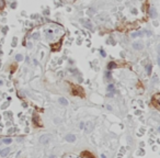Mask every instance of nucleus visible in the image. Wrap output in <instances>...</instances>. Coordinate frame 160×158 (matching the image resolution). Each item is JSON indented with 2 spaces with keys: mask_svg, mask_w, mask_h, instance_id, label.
<instances>
[{
  "mask_svg": "<svg viewBox=\"0 0 160 158\" xmlns=\"http://www.w3.org/2000/svg\"><path fill=\"white\" fill-rule=\"evenodd\" d=\"M7 107H8V103H6V104H3V105H2V109H6Z\"/></svg>",
  "mask_w": 160,
  "mask_h": 158,
  "instance_id": "nucleus-19",
  "label": "nucleus"
},
{
  "mask_svg": "<svg viewBox=\"0 0 160 158\" xmlns=\"http://www.w3.org/2000/svg\"><path fill=\"white\" fill-rule=\"evenodd\" d=\"M15 60H16V62H22V60H23V55H21V54L15 55Z\"/></svg>",
  "mask_w": 160,
  "mask_h": 158,
  "instance_id": "nucleus-7",
  "label": "nucleus"
},
{
  "mask_svg": "<svg viewBox=\"0 0 160 158\" xmlns=\"http://www.w3.org/2000/svg\"><path fill=\"white\" fill-rule=\"evenodd\" d=\"M101 158H107V157H105L104 154H102V155H101Z\"/></svg>",
  "mask_w": 160,
  "mask_h": 158,
  "instance_id": "nucleus-20",
  "label": "nucleus"
},
{
  "mask_svg": "<svg viewBox=\"0 0 160 158\" xmlns=\"http://www.w3.org/2000/svg\"><path fill=\"white\" fill-rule=\"evenodd\" d=\"M16 45V37L13 39V43H12V46H15Z\"/></svg>",
  "mask_w": 160,
  "mask_h": 158,
  "instance_id": "nucleus-14",
  "label": "nucleus"
},
{
  "mask_svg": "<svg viewBox=\"0 0 160 158\" xmlns=\"http://www.w3.org/2000/svg\"><path fill=\"white\" fill-rule=\"evenodd\" d=\"M13 131H14V129H13V127H11V129H9V133H13Z\"/></svg>",
  "mask_w": 160,
  "mask_h": 158,
  "instance_id": "nucleus-18",
  "label": "nucleus"
},
{
  "mask_svg": "<svg viewBox=\"0 0 160 158\" xmlns=\"http://www.w3.org/2000/svg\"><path fill=\"white\" fill-rule=\"evenodd\" d=\"M114 66H116V65H115L114 63H111V64L109 65V68H112V67H114Z\"/></svg>",
  "mask_w": 160,
  "mask_h": 158,
  "instance_id": "nucleus-16",
  "label": "nucleus"
},
{
  "mask_svg": "<svg viewBox=\"0 0 160 158\" xmlns=\"http://www.w3.org/2000/svg\"><path fill=\"white\" fill-rule=\"evenodd\" d=\"M146 69H147V74H148V75H150V72H151V65H147Z\"/></svg>",
  "mask_w": 160,
  "mask_h": 158,
  "instance_id": "nucleus-10",
  "label": "nucleus"
},
{
  "mask_svg": "<svg viewBox=\"0 0 160 158\" xmlns=\"http://www.w3.org/2000/svg\"><path fill=\"white\" fill-rule=\"evenodd\" d=\"M10 153V148L9 147H7V148H4V149H1L0 150V156L1 157H6L7 155Z\"/></svg>",
  "mask_w": 160,
  "mask_h": 158,
  "instance_id": "nucleus-4",
  "label": "nucleus"
},
{
  "mask_svg": "<svg viewBox=\"0 0 160 158\" xmlns=\"http://www.w3.org/2000/svg\"><path fill=\"white\" fill-rule=\"evenodd\" d=\"M92 129V126H91L90 124H88V126L86 127V132H90V129Z\"/></svg>",
  "mask_w": 160,
  "mask_h": 158,
  "instance_id": "nucleus-12",
  "label": "nucleus"
},
{
  "mask_svg": "<svg viewBox=\"0 0 160 158\" xmlns=\"http://www.w3.org/2000/svg\"><path fill=\"white\" fill-rule=\"evenodd\" d=\"M107 91L113 92V91H114V86H113V85H109V86H107Z\"/></svg>",
  "mask_w": 160,
  "mask_h": 158,
  "instance_id": "nucleus-9",
  "label": "nucleus"
},
{
  "mask_svg": "<svg viewBox=\"0 0 160 158\" xmlns=\"http://www.w3.org/2000/svg\"><path fill=\"white\" fill-rule=\"evenodd\" d=\"M11 142H12V140H11V138H4V140H3L4 144H11Z\"/></svg>",
  "mask_w": 160,
  "mask_h": 158,
  "instance_id": "nucleus-11",
  "label": "nucleus"
},
{
  "mask_svg": "<svg viewBox=\"0 0 160 158\" xmlns=\"http://www.w3.org/2000/svg\"><path fill=\"white\" fill-rule=\"evenodd\" d=\"M4 7V2H3V0H0V9H2Z\"/></svg>",
  "mask_w": 160,
  "mask_h": 158,
  "instance_id": "nucleus-13",
  "label": "nucleus"
},
{
  "mask_svg": "<svg viewBox=\"0 0 160 158\" xmlns=\"http://www.w3.org/2000/svg\"><path fill=\"white\" fill-rule=\"evenodd\" d=\"M149 14H150V18H152V19L157 18V11H156V9H155V8H150Z\"/></svg>",
  "mask_w": 160,
  "mask_h": 158,
  "instance_id": "nucleus-5",
  "label": "nucleus"
},
{
  "mask_svg": "<svg viewBox=\"0 0 160 158\" xmlns=\"http://www.w3.org/2000/svg\"><path fill=\"white\" fill-rule=\"evenodd\" d=\"M79 127H80V129H83V127H84V124H83V122H81V123L79 124Z\"/></svg>",
  "mask_w": 160,
  "mask_h": 158,
  "instance_id": "nucleus-15",
  "label": "nucleus"
},
{
  "mask_svg": "<svg viewBox=\"0 0 160 158\" xmlns=\"http://www.w3.org/2000/svg\"><path fill=\"white\" fill-rule=\"evenodd\" d=\"M65 140L67 141V142H69V143H74L75 141H76V136L72 135V134H68V135L65 137Z\"/></svg>",
  "mask_w": 160,
  "mask_h": 158,
  "instance_id": "nucleus-3",
  "label": "nucleus"
},
{
  "mask_svg": "<svg viewBox=\"0 0 160 158\" xmlns=\"http://www.w3.org/2000/svg\"><path fill=\"white\" fill-rule=\"evenodd\" d=\"M100 52H101V55H102L103 57H104V56H105V53H104V51H103V49H101Z\"/></svg>",
  "mask_w": 160,
  "mask_h": 158,
  "instance_id": "nucleus-17",
  "label": "nucleus"
},
{
  "mask_svg": "<svg viewBox=\"0 0 160 158\" xmlns=\"http://www.w3.org/2000/svg\"><path fill=\"white\" fill-rule=\"evenodd\" d=\"M83 23L86 24V28H87V29H92V24H91V23L87 22V21H83Z\"/></svg>",
  "mask_w": 160,
  "mask_h": 158,
  "instance_id": "nucleus-8",
  "label": "nucleus"
},
{
  "mask_svg": "<svg viewBox=\"0 0 160 158\" xmlns=\"http://www.w3.org/2000/svg\"><path fill=\"white\" fill-rule=\"evenodd\" d=\"M133 47H134V49H143L144 48V44L143 43H140V42H135V43L133 44Z\"/></svg>",
  "mask_w": 160,
  "mask_h": 158,
  "instance_id": "nucleus-2",
  "label": "nucleus"
},
{
  "mask_svg": "<svg viewBox=\"0 0 160 158\" xmlns=\"http://www.w3.org/2000/svg\"><path fill=\"white\" fill-rule=\"evenodd\" d=\"M51 138H52V136L51 135H43V136H41L40 137V142H41L42 144H48L49 143V141H51Z\"/></svg>",
  "mask_w": 160,
  "mask_h": 158,
  "instance_id": "nucleus-1",
  "label": "nucleus"
},
{
  "mask_svg": "<svg viewBox=\"0 0 160 158\" xmlns=\"http://www.w3.org/2000/svg\"><path fill=\"white\" fill-rule=\"evenodd\" d=\"M58 101H59V103L62 105H68V101H67V99H65V98H59L58 99Z\"/></svg>",
  "mask_w": 160,
  "mask_h": 158,
  "instance_id": "nucleus-6",
  "label": "nucleus"
}]
</instances>
